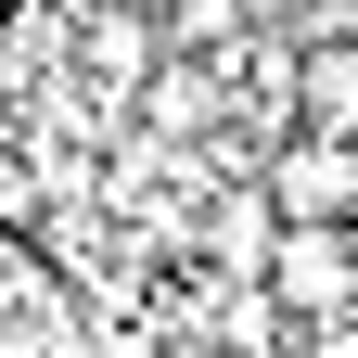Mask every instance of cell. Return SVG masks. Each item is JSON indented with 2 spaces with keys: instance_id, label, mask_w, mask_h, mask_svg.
<instances>
[{
  "instance_id": "cell-1",
  "label": "cell",
  "mask_w": 358,
  "mask_h": 358,
  "mask_svg": "<svg viewBox=\"0 0 358 358\" xmlns=\"http://www.w3.org/2000/svg\"><path fill=\"white\" fill-rule=\"evenodd\" d=\"M256 307H294L307 333H345L358 320V231H282L256 268Z\"/></svg>"
}]
</instances>
